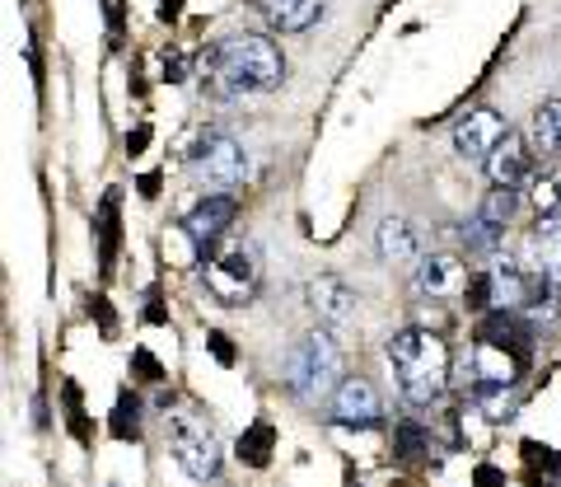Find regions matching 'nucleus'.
Here are the masks:
<instances>
[{
    "mask_svg": "<svg viewBox=\"0 0 561 487\" xmlns=\"http://www.w3.org/2000/svg\"><path fill=\"white\" fill-rule=\"evenodd\" d=\"M472 487H505V468H496V464H478V474H472Z\"/></svg>",
    "mask_w": 561,
    "mask_h": 487,
    "instance_id": "nucleus-32",
    "label": "nucleus"
},
{
    "mask_svg": "<svg viewBox=\"0 0 561 487\" xmlns=\"http://www.w3.org/2000/svg\"><path fill=\"white\" fill-rule=\"evenodd\" d=\"M389 365H393L402 394H408V404L426 408L445 394L449 352L431 328H402V333H393L389 338Z\"/></svg>",
    "mask_w": 561,
    "mask_h": 487,
    "instance_id": "nucleus-2",
    "label": "nucleus"
},
{
    "mask_svg": "<svg viewBox=\"0 0 561 487\" xmlns=\"http://www.w3.org/2000/svg\"><path fill=\"white\" fill-rule=\"evenodd\" d=\"M501 239H505L501 225H491V220H482V216L463 220V249H468V253H496Z\"/></svg>",
    "mask_w": 561,
    "mask_h": 487,
    "instance_id": "nucleus-23",
    "label": "nucleus"
},
{
    "mask_svg": "<svg viewBox=\"0 0 561 487\" xmlns=\"http://www.w3.org/2000/svg\"><path fill=\"white\" fill-rule=\"evenodd\" d=\"M529 141L538 155H561V99L538 103L529 117Z\"/></svg>",
    "mask_w": 561,
    "mask_h": 487,
    "instance_id": "nucleus-18",
    "label": "nucleus"
},
{
    "mask_svg": "<svg viewBox=\"0 0 561 487\" xmlns=\"http://www.w3.org/2000/svg\"><path fill=\"white\" fill-rule=\"evenodd\" d=\"M463 305L472 309V315H486V309L496 305V286H491V272H482V276H468Z\"/></svg>",
    "mask_w": 561,
    "mask_h": 487,
    "instance_id": "nucleus-26",
    "label": "nucleus"
},
{
    "mask_svg": "<svg viewBox=\"0 0 561 487\" xmlns=\"http://www.w3.org/2000/svg\"><path fill=\"white\" fill-rule=\"evenodd\" d=\"M309 305H313V315H319L323 324H342L351 309H356V295H351V286L342 282V276H313L309 282Z\"/></svg>",
    "mask_w": 561,
    "mask_h": 487,
    "instance_id": "nucleus-16",
    "label": "nucleus"
},
{
    "mask_svg": "<svg viewBox=\"0 0 561 487\" xmlns=\"http://www.w3.org/2000/svg\"><path fill=\"white\" fill-rule=\"evenodd\" d=\"M202 76L210 80L216 99L230 94H267L286 76V61L272 38L262 33H230L202 52Z\"/></svg>",
    "mask_w": 561,
    "mask_h": 487,
    "instance_id": "nucleus-1",
    "label": "nucleus"
},
{
    "mask_svg": "<svg viewBox=\"0 0 561 487\" xmlns=\"http://www.w3.org/2000/svg\"><path fill=\"white\" fill-rule=\"evenodd\" d=\"M375 244H379V258H383L389 268H412V263H421V239H416V230H412V225L402 220V216H383Z\"/></svg>",
    "mask_w": 561,
    "mask_h": 487,
    "instance_id": "nucleus-12",
    "label": "nucleus"
},
{
    "mask_svg": "<svg viewBox=\"0 0 561 487\" xmlns=\"http://www.w3.org/2000/svg\"><path fill=\"white\" fill-rule=\"evenodd\" d=\"M234 216H239V202H234V193H206V197H197L183 212V230L197 239V249H202V258H206V249L216 244L225 230L234 225Z\"/></svg>",
    "mask_w": 561,
    "mask_h": 487,
    "instance_id": "nucleus-9",
    "label": "nucleus"
},
{
    "mask_svg": "<svg viewBox=\"0 0 561 487\" xmlns=\"http://www.w3.org/2000/svg\"><path fill=\"white\" fill-rule=\"evenodd\" d=\"M206 291L220 305H249L257 295V258L249 244H220L206 263Z\"/></svg>",
    "mask_w": 561,
    "mask_h": 487,
    "instance_id": "nucleus-5",
    "label": "nucleus"
},
{
    "mask_svg": "<svg viewBox=\"0 0 561 487\" xmlns=\"http://www.w3.org/2000/svg\"><path fill=\"white\" fill-rule=\"evenodd\" d=\"M486 173H491V188H519L524 179H529L534 155H529V146H524V136H505V141L491 150Z\"/></svg>",
    "mask_w": 561,
    "mask_h": 487,
    "instance_id": "nucleus-11",
    "label": "nucleus"
},
{
    "mask_svg": "<svg viewBox=\"0 0 561 487\" xmlns=\"http://www.w3.org/2000/svg\"><path fill=\"white\" fill-rule=\"evenodd\" d=\"M491 286H496V309H524L534 286V272L519 258H496L491 263Z\"/></svg>",
    "mask_w": 561,
    "mask_h": 487,
    "instance_id": "nucleus-14",
    "label": "nucleus"
},
{
    "mask_svg": "<svg viewBox=\"0 0 561 487\" xmlns=\"http://www.w3.org/2000/svg\"><path fill=\"white\" fill-rule=\"evenodd\" d=\"M146 324H169V319H164V305H160V295H150V305H146Z\"/></svg>",
    "mask_w": 561,
    "mask_h": 487,
    "instance_id": "nucleus-34",
    "label": "nucleus"
},
{
    "mask_svg": "<svg viewBox=\"0 0 561 487\" xmlns=\"http://www.w3.org/2000/svg\"><path fill=\"white\" fill-rule=\"evenodd\" d=\"M140 193H146V197L160 193V173H146V179H140Z\"/></svg>",
    "mask_w": 561,
    "mask_h": 487,
    "instance_id": "nucleus-36",
    "label": "nucleus"
},
{
    "mask_svg": "<svg viewBox=\"0 0 561 487\" xmlns=\"http://www.w3.org/2000/svg\"><path fill=\"white\" fill-rule=\"evenodd\" d=\"M468 282L463 276V263L454 253H431L416 263V291L421 295H454Z\"/></svg>",
    "mask_w": 561,
    "mask_h": 487,
    "instance_id": "nucleus-15",
    "label": "nucleus"
},
{
    "mask_svg": "<svg viewBox=\"0 0 561 487\" xmlns=\"http://www.w3.org/2000/svg\"><path fill=\"white\" fill-rule=\"evenodd\" d=\"M169 450L173 460L187 468V478L197 483H210L220 474V450H216V437L197 422V417H169Z\"/></svg>",
    "mask_w": 561,
    "mask_h": 487,
    "instance_id": "nucleus-6",
    "label": "nucleus"
},
{
    "mask_svg": "<svg viewBox=\"0 0 561 487\" xmlns=\"http://www.w3.org/2000/svg\"><path fill=\"white\" fill-rule=\"evenodd\" d=\"M519 455L529 460L534 468H542V474H561V455H557V450H548V445H538V441H524V445H519Z\"/></svg>",
    "mask_w": 561,
    "mask_h": 487,
    "instance_id": "nucleus-29",
    "label": "nucleus"
},
{
    "mask_svg": "<svg viewBox=\"0 0 561 487\" xmlns=\"http://www.w3.org/2000/svg\"><path fill=\"white\" fill-rule=\"evenodd\" d=\"M150 146V127H136V136H131V141H127V150L131 155H140V150H146Z\"/></svg>",
    "mask_w": 561,
    "mask_h": 487,
    "instance_id": "nucleus-35",
    "label": "nucleus"
},
{
    "mask_svg": "<svg viewBox=\"0 0 561 487\" xmlns=\"http://www.w3.org/2000/svg\"><path fill=\"white\" fill-rule=\"evenodd\" d=\"M286 385L295 398H328L342 385V347L328 328H313L286 361Z\"/></svg>",
    "mask_w": 561,
    "mask_h": 487,
    "instance_id": "nucleus-3",
    "label": "nucleus"
},
{
    "mask_svg": "<svg viewBox=\"0 0 561 487\" xmlns=\"http://www.w3.org/2000/svg\"><path fill=\"white\" fill-rule=\"evenodd\" d=\"M108 427H113L117 441H140V404H136V394H122V398H117Z\"/></svg>",
    "mask_w": 561,
    "mask_h": 487,
    "instance_id": "nucleus-25",
    "label": "nucleus"
},
{
    "mask_svg": "<svg viewBox=\"0 0 561 487\" xmlns=\"http://www.w3.org/2000/svg\"><path fill=\"white\" fill-rule=\"evenodd\" d=\"M515 212H519V188H491V193L482 197V206H478V216L501 225V230L515 220Z\"/></svg>",
    "mask_w": 561,
    "mask_h": 487,
    "instance_id": "nucleus-21",
    "label": "nucleus"
},
{
    "mask_svg": "<svg viewBox=\"0 0 561 487\" xmlns=\"http://www.w3.org/2000/svg\"><path fill=\"white\" fill-rule=\"evenodd\" d=\"M99 249H103V268H108L113 253H117V193H103V206H99Z\"/></svg>",
    "mask_w": 561,
    "mask_h": 487,
    "instance_id": "nucleus-24",
    "label": "nucleus"
},
{
    "mask_svg": "<svg viewBox=\"0 0 561 487\" xmlns=\"http://www.w3.org/2000/svg\"><path fill=\"white\" fill-rule=\"evenodd\" d=\"M206 347H210V356H216L220 365H234V342L225 333H206Z\"/></svg>",
    "mask_w": 561,
    "mask_h": 487,
    "instance_id": "nucleus-31",
    "label": "nucleus"
},
{
    "mask_svg": "<svg viewBox=\"0 0 561 487\" xmlns=\"http://www.w3.org/2000/svg\"><path fill=\"white\" fill-rule=\"evenodd\" d=\"M61 404H66V422H70V431H76V441L90 445V417H84V408H80V389L66 385L61 389Z\"/></svg>",
    "mask_w": 561,
    "mask_h": 487,
    "instance_id": "nucleus-27",
    "label": "nucleus"
},
{
    "mask_svg": "<svg viewBox=\"0 0 561 487\" xmlns=\"http://www.w3.org/2000/svg\"><path fill=\"white\" fill-rule=\"evenodd\" d=\"M529 202H534L538 220H561V173H542V179H534Z\"/></svg>",
    "mask_w": 561,
    "mask_h": 487,
    "instance_id": "nucleus-22",
    "label": "nucleus"
},
{
    "mask_svg": "<svg viewBox=\"0 0 561 487\" xmlns=\"http://www.w3.org/2000/svg\"><path fill=\"white\" fill-rule=\"evenodd\" d=\"M505 136H511V127H505V117L496 109H468L459 117V127H454V150L472 165H486L491 150H496Z\"/></svg>",
    "mask_w": 561,
    "mask_h": 487,
    "instance_id": "nucleus-8",
    "label": "nucleus"
},
{
    "mask_svg": "<svg viewBox=\"0 0 561 487\" xmlns=\"http://www.w3.org/2000/svg\"><path fill=\"white\" fill-rule=\"evenodd\" d=\"M183 76H187V61L179 52H164V80H183Z\"/></svg>",
    "mask_w": 561,
    "mask_h": 487,
    "instance_id": "nucleus-33",
    "label": "nucleus"
},
{
    "mask_svg": "<svg viewBox=\"0 0 561 487\" xmlns=\"http://www.w3.org/2000/svg\"><path fill=\"white\" fill-rule=\"evenodd\" d=\"M519 371H524L519 356H511L505 347L482 342L478 352H472V356L459 365V380H463L468 398H486L491 389H511L515 380H519Z\"/></svg>",
    "mask_w": 561,
    "mask_h": 487,
    "instance_id": "nucleus-7",
    "label": "nucleus"
},
{
    "mask_svg": "<svg viewBox=\"0 0 561 487\" xmlns=\"http://www.w3.org/2000/svg\"><path fill=\"white\" fill-rule=\"evenodd\" d=\"M187 169L206 193H234V188L249 179V155H243V146L230 132L197 127V136H192V146H187Z\"/></svg>",
    "mask_w": 561,
    "mask_h": 487,
    "instance_id": "nucleus-4",
    "label": "nucleus"
},
{
    "mask_svg": "<svg viewBox=\"0 0 561 487\" xmlns=\"http://www.w3.org/2000/svg\"><path fill=\"white\" fill-rule=\"evenodd\" d=\"M131 380H140V385H160L164 380V365H160V356H154L150 347H136L131 352Z\"/></svg>",
    "mask_w": 561,
    "mask_h": 487,
    "instance_id": "nucleus-28",
    "label": "nucleus"
},
{
    "mask_svg": "<svg viewBox=\"0 0 561 487\" xmlns=\"http://www.w3.org/2000/svg\"><path fill=\"white\" fill-rule=\"evenodd\" d=\"M393 455L402 464H421L431 455V431L421 427V422H398L393 427Z\"/></svg>",
    "mask_w": 561,
    "mask_h": 487,
    "instance_id": "nucleus-20",
    "label": "nucleus"
},
{
    "mask_svg": "<svg viewBox=\"0 0 561 487\" xmlns=\"http://www.w3.org/2000/svg\"><path fill=\"white\" fill-rule=\"evenodd\" d=\"M257 10L280 33H305L323 20V0H257Z\"/></svg>",
    "mask_w": 561,
    "mask_h": 487,
    "instance_id": "nucleus-13",
    "label": "nucleus"
},
{
    "mask_svg": "<svg viewBox=\"0 0 561 487\" xmlns=\"http://www.w3.org/2000/svg\"><path fill=\"white\" fill-rule=\"evenodd\" d=\"M272 455H276V431H272V422H253L239 437V460L249 464V468H267Z\"/></svg>",
    "mask_w": 561,
    "mask_h": 487,
    "instance_id": "nucleus-19",
    "label": "nucleus"
},
{
    "mask_svg": "<svg viewBox=\"0 0 561 487\" xmlns=\"http://www.w3.org/2000/svg\"><path fill=\"white\" fill-rule=\"evenodd\" d=\"M529 272H548L561 282V220H538L529 235Z\"/></svg>",
    "mask_w": 561,
    "mask_h": 487,
    "instance_id": "nucleus-17",
    "label": "nucleus"
},
{
    "mask_svg": "<svg viewBox=\"0 0 561 487\" xmlns=\"http://www.w3.org/2000/svg\"><path fill=\"white\" fill-rule=\"evenodd\" d=\"M478 404L486 408V417H491V422H501V417H511V412L519 408V398H515L511 389H491L486 398H478Z\"/></svg>",
    "mask_w": 561,
    "mask_h": 487,
    "instance_id": "nucleus-30",
    "label": "nucleus"
},
{
    "mask_svg": "<svg viewBox=\"0 0 561 487\" xmlns=\"http://www.w3.org/2000/svg\"><path fill=\"white\" fill-rule=\"evenodd\" d=\"M332 422H342L351 431H370L383 422V404L375 385H365V380H342L337 394H332Z\"/></svg>",
    "mask_w": 561,
    "mask_h": 487,
    "instance_id": "nucleus-10",
    "label": "nucleus"
}]
</instances>
